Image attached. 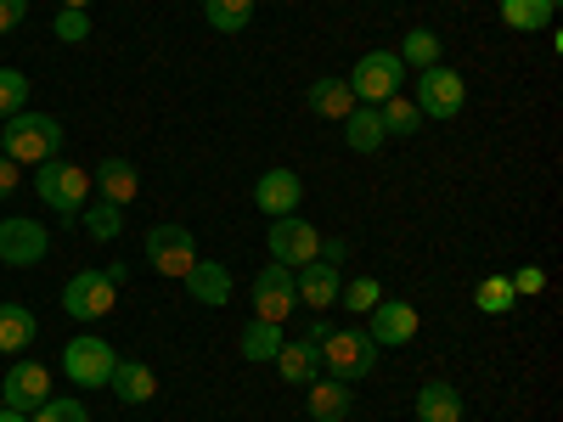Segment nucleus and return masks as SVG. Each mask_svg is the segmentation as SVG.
<instances>
[{"label": "nucleus", "instance_id": "nucleus-1", "mask_svg": "<svg viewBox=\"0 0 563 422\" xmlns=\"http://www.w3.org/2000/svg\"><path fill=\"white\" fill-rule=\"evenodd\" d=\"M63 124L52 113H12L7 124H0V153H7L12 164H45V158H57L63 153Z\"/></svg>", "mask_w": 563, "mask_h": 422}, {"label": "nucleus", "instance_id": "nucleus-2", "mask_svg": "<svg viewBox=\"0 0 563 422\" xmlns=\"http://www.w3.org/2000/svg\"><path fill=\"white\" fill-rule=\"evenodd\" d=\"M372 366H378V344H372L366 326H333V338L321 344V371H327V378L361 384Z\"/></svg>", "mask_w": 563, "mask_h": 422}, {"label": "nucleus", "instance_id": "nucleus-3", "mask_svg": "<svg viewBox=\"0 0 563 422\" xmlns=\"http://www.w3.org/2000/svg\"><path fill=\"white\" fill-rule=\"evenodd\" d=\"M34 198L57 214H79L90 203V169L68 164V158H45L34 164Z\"/></svg>", "mask_w": 563, "mask_h": 422}, {"label": "nucleus", "instance_id": "nucleus-4", "mask_svg": "<svg viewBox=\"0 0 563 422\" xmlns=\"http://www.w3.org/2000/svg\"><path fill=\"white\" fill-rule=\"evenodd\" d=\"M411 102H417V113H422V124H445V119H456L462 113V102H467V85H462V74L456 68H445V63H434V68H417V79H411Z\"/></svg>", "mask_w": 563, "mask_h": 422}, {"label": "nucleus", "instance_id": "nucleus-5", "mask_svg": "<svg viewBox=\"0 0 563 422\" xmlns=\"http://www.w3.org/2000/svg\"><path fill=\"white\" fill-rule=\"evenodd\" d=\"M400 85H406V63L395 52H366L355 68H350V97L361 108H378L389 97H400Z\"/></svg>", "mask_w": 563, "mask_h": 422}, {"label": "nucleus", "instance_id": "nucleus-6", "mask_svg": "<svg viewBox=\"0 0 563 422\" xmlns=\"http://www.w3.org/2000/svg\"><path fill=\"white\" fill-rule=\"evenodd\" d=\"M265 248H271L276 265L299 270V265H310V259L321 254V231H316L305 214H276L271 231H265Z\"/></svg>", "mask_w": 563, "mask_h": 422}, {"label": "nucleus", "instance_id": "nucleus-7", "mask_svg": "<svg viewBox=\"0 0 563 422\" xmlns=\"http://www.w3.org/2000/svg\"><path fill=\"white\" fill-rule=\"evenodd\" d=\"M113 366H119V349L102 344V338H90V333H79V338L63 344V371H68L79 389H108Z\"/></svg>", "mask_w": 563, "mask_h": 422}, {"label": "nucleus", "instance_id": "nucleus-8", "mask_svg": "<svg viewBox=\"0 0 563 422\" xmlns=\"http://www.w3.org/2000/svg\"><path fill=\"white\" fill-rule=\"evenodd\" d=\"M45 248H52V231H45L40 220H29V214L0 220V265L29 270V265H40V259H45Z\"/></svg>", "mask_w": 563, "mask_h": 422}, {"label": "nucleus", "instance_id": "nucleus-9", "mask_svg": "<svg viewBox=\"0 0 563 422\" xmlns=\"http://www.w3.org/2000/svg\"><path fill=\"white\" fill-rule=\"evenodd\" d=\"M147 265L158 270V276H186V270H192L198 265V237H192V231H186V225H153L147 231Z\"/></svg>", "mask_w": 563, "mask_h": 422}, {"label": "nucleus", "instance_id": "nucleus-10", "mask_svg": "<svg viewBox=\"0 0 563 422\" xmlns=\"http://www.w3.org/2000/svg\"><path fill=\"white\" fill-rule=\"evenodd\" d=\"M113 299H119V288L108 281V270H79L63 281V310L74 321H102L113 310Z\"/></svg>", "mask_w": 563, "mask_h": 422}, {"label": "nucleus", "instance_id": "nucleus-11", "mask_svg": "<svg viewBox=\"0 0 563 422\" xmlns=\"http://www.w3.org/2000/svg\"><path fill=\"white\" fill-rule=\"evenodd\" d=\"M294 310H299V293H294V270L271 259V265L254 276V315L282 326V321H288Z\"/></svg>", "mask_w": 563, "mask_h": 422}, {"label": "nucleus", "instance_id": "nucleus-12", "mask_svg": "<svg viewBox=\"0 0 563 422\" xmlns=\"http://www.w3.org/2000/svg\"><path fill=\"white\" fill-rule=\"evenodd\" d=\"M417 304H406V299H378L366 310V333H372V344L378 349H400V344H411L417 338Z\"/></svg>", "mask_w": 563, "mask_h": 422}, {"label": "nucleus", "instance_id": "nucleus-13", "mask_svg": "<svg viewBox=\"0 0 563 422\" xmlns=\"http://www.w3.org/2000/svg\"><path fill=\"white\" fill-rule=\"evenodd\" d=\"M52 400V371H45L40 360H12V371L0 378V406H12V411H34Z\"/></svg>", "mask_w": 563, "mask_h": 422}, {"label": "nucleus", "instance_id": "nucleus-14", "mask_svg": "<svg viewBox=\"0 0 563 422\" xmlns=\"http://www.w3.org/2000/svg\"><path fill=\"white\" fill-rule=\"evenodd\" d=\"M254 203H260V214H299L305 209V180L294 175V169H265L260 180H254Z\"/></svg>", "mask_w": 563, "mask_h": 422}, {"label": "nucleus", "instance_id": "nucleus-15", "mask_svg": "<svg viewBox=\"0 0 563 422\" xmlns=\"http://www.w3.org/2000/svg\"><path fill=\"white\" fill-rule=\"evenodd\" d=\"M339 288H344V276H339V265H327V259H310V265L294 270V293L310 310H333L339 304Z\"/></svg>", "mask_w": 563, "mask_h": 422}, {"label": "nucleus", "instance_id": "nucleus-16", "mask_svg": "<svg viewBox=\"0 0 563 422\" xmlns=\"http://www.w3.org/2000/svg\"><path fill=\"white\" fill-rule=\"evenodd\" d=\"M180 281H186V293H192V304H209V310L231 304V288H238V281H231V265H220V259H198Z\"/></svg>", "mask_w": 563, "mask_h": 422}, {"label": "nucleus", "instance_id": "nucleus-17", "mask_svg": "<svg viewBox=\"0 0 563 422\" xmlns=\"http://www.w3.org/2000/svg\"><path fill=\"white\" fill-rule=\"evenodd\" d=\"M350 384H339V378H310L305 384V411H310V422H344L350 417Z\"/></svg>", "mask_w": 563, "mask_h": 422}, {"label": "nucleus", "instance_id": "nucleus-18", "mask_svg": "<svg viewBox=\"0 0 563 422\" xmlns=\"http://www.w3.org/2000/svg\"><path fill=\"white\" fill-rule=\"evenodd\" d=\"M34 338H40V321H34V310L29 304H0V355H23V349H34Z\"/></svg>", "mask_w": 563, "mask_h": 422}, {"label": "nucleus", "instance_id": "nucleus-19", "mask_svg": "<svg viewBox=\"0 0 563 422\" xmlns=\"http://www.w3.org/2000/svg\"><path fill=\"white\" fill-rule=\"evenodd\" d=\"M90 186H102V198L124 209V203H135V192H141V175H135L130 158H102L97 175H90Z\"/></svg>", "mask_w": 563, "mask_h": 422}, {"label": "nucleus", "instance_id": "nucleus-20", "mask_svg": "<svg viewBox=\"0 0 563 422\" xmlns=\"http://www.w3.org/2000/svg\"><path fill=\"white\" fill-rule=\"evenodd\" d=\"M339 124H344V147H350V153H378L384 141H389V135H384V119H378V108H361V102H355V108H350Z\"/></svg>", "mask_w": 563, "mask_h": 422}, {"label": "nucleus", "instance_id": "nucleus-21", "mask_svg": "<svg viewBox=\"0 0 563 422\" xmlns=\"http://www.w3.org/2000/svg\"><path fill=\"white\" fill-rule=\"evenodd\" d=\"M276 371H282V384L305 389L310 378H321V349H316L310 338H299V344H282V349H276Z\"/></svg>", "mask_w": 563, "mask_h": 422}, {"label": "nucleus", "instance_id": "nucleus-22", "mask_svg": "<svg viewBox=\"0 0 563 422\" xmlns=\"http://www.w3.org/2000/svg\"><path fill=\"white\" fill-rule=\"evenodd\" d=\"M108 389H113L124 406H147V400L158 395V378H153V366H141V360H119L113 378H108Z\"/></svg>", "mask_w": 563, "mask_h": 422}, {"label": "nucleus", "instance_id": "nucleus-23", "mask_svg": "<svg viewBox=\"0 0 563 422\" xmlns=\"http://www.w3.org/2000/svg\"><path fill=\"white\" fill-rule=\"evenodd\" d=\"M305 108H310V113H321V119H344V113L355 108V97H350V79H333V74L310 79V90H305Z\"/></svg>", "mask_w": 563, "mask_h": 422}, {"label": "nucleus", "instance_id": "nucleus-24", "mask_svg": "<svg viewBox=\"0 0 563 422\" xmlns=\"http://www.w3.org/2000/svg\"><path fill=\"white\" fill-rule=\"evenodd\" d=\"M417 422H462L456 384H422L417 389Z\"/></svg>", "mask_w": 563, "mask_h": 422}, {"label": "nucleus", "instance_id": "nucleus-25", "mask_svg": "<svg viewBox=\"0 0 563 422\" xmlns=\"http://www.w3.org/2000/svg\"><path fill=\"white\" fill-rule=\"evenodd\" d=\"M558 7L563 0H501V23L519 29V34H541V29H552Z\"/></svg>", "mask_w": 563, "mask_h": 422}, {"label": "nucleus", "instance_id": "nucleus-26", "mask_svg": "<svg viewBox=\"0 0 563 422\" xmlns=\"http://www.w3.org/2000/svg\"><path fill=\"white\" fill-rule=\"evenodd\" d=\"M282 344H288V338H282V326H276V321H260V315H254V321L243 326V338H238V355L260 366V360H276V349H282Z\"/></svg>", "mask_w": 563, "mask_h": 422}, {"label": "nucleus", "instance_id": "nucleus-27", "mask_svg": "<svg viewBox=\"0 0 563 422\" xmlns=\"http://www.w3.org/2000/svg\"><path fill=\"white\" fill-rule=\"evenodd\" d=\"M203 18L214 34H243L254 23V0H203Z\"/></svg>", "mask_w": 563, "mask_h": 422}, {"label": "nucleus", "instance_id": "nucleus-28", "mask_svg": "<svg viewBox=\"0 0 563 422\" xmlns=\"http://www.w3.org/2000/svg\"><path fill=\"white\" fill-rule=\"evenodd\" d=\"M395 57H400L406 68H434V63H440V34H434V29H422V23L406 29V40H400V52H395Z\"/></svg>", "mask_w": 563, "mask_h": 422}, {"label": "nucleus", "instance_id": "nucleus-29", "mask_svg": "<svg viewBox=\"0 0 563 422\" xmlns=\"http://www.w3.org/2000/svg\"><path fill=\"white\" fill-rule=\"evenodd\" d=\"M79 225H85L97 243H113V237H119V225H124V209L108 203V198H97V203H85V209H79Z\"/></svg>", "mask_w": 563, "mask_h": 422}, {"label": "nucleus", "instance_id": "nucleus-30", "mask_svg": "<svg viewBox=\"0 0 563 422\" xmlns=\"http://www.w3.org/2000/svg\"><path fill=\"white\" fill-rule=\"evenodd\" d=\"M378 119H384V135H417V130H422V113H417L411 97H389V102H378Z\"/></svg>", "mask_w": 563, "mask_h": 422}, {"label": "nucleus", "instance_id": "nucleus-31", "mask_svg": "<svg viewBox=\"0 0 563 422\" xmlns=\"http://www.w3.org/2000/svg\"><path fill=\"white\" fill-rule=\"evenodd\" d=\"M474 304H479L485 315H507L512 304H519V293H512V281H507V276H485L479 288H474Z\"/></svg>", "mask_w": 563, "mask_h": 422}, {"label": "nucleus", "instance_id": "nucleus-32", "mask_svg": "<svg viewBox=\"0 0 563 422\" xmlns=\"http://www.w3.org/2000/svg\"><path fill=\"white\" fill-rule=\"evenodd\" d=\"M378 299H384V281L378 276H350L344 288H339V304H350V315H366Z\"/></svg>", "mask_w": 563, "mask_h": 422}, {"label": "nucleus", "instance_id": "nucleus-33", "mask_svg": "<svg viewBox=\"0 0 563 422\" xmlns=\"http://www.w3.org/2000/svg\"><path fill=\"white\" fill-rule=\"evenodd\" d=\"M29 108V74L23 68H0V124H7L12 113Z\"/></svg>", "mask_w": 563, "mask_h": 422}, {"label": "nucleus", "instance_id": "nucleus-34", "mask_svg": "<svg viewBox=\"0 0 563 422\" xmlns=\"http://www.w3.org/2000/svg\"><path fill=\"white\" fill-rule=\"evenodd\" d=\"M29 422H90V411H85V400H74V395H52L45 406L29 411Z\"/></svg>", "mask_w": 563, "mask_h": 422}, {"label": "nucleus", "instance_id": "nucleus-35", "mask_svg": "<svg viewBox=\"0 0 563 422\" xmlns=\"http://www.w3.org/2000/svg\"><path fill=\"white\" fill-rule=\"evenodd\" d=\"M52 34H57L63 45H85V40H90V18L63 7V12H57V23H52Z\"/></svg>", "mask_w": 563, "mask_h": 422}, {"label": "nucleus", "instance_id": "nucleus-36", "mask_svg": "<svg viewBox=\"0 0 563 422\" xmlns=\"http://www.w3.org/2000/svg\"><path fill=\"white\" fill-rule=\"evenodd\" d=\"M507 281H512V293H519V299H536V293L547 288V270H541V265H519Z\"/></svg>", "mask_w": 563, "mask_h": 422}, {"label": "nucleus", "instance_id": "nucleus-37", "mask_svg": "<svg viewBox=\"0 0 563 422\" xmlns=\"http://www.w3.org/2000/svg\"><path fill=\"white\" fill-rule=\"evenodd\" d=\"M29 18V0H0V34H12Z\"/></svg>", "mask_w": 563, "mask_h": 422}, {"label": "nucleus", "instance_id": "nucleus-38", "mask_svg": "<svg viewBox=\"0 0 563 422\" xmlns=\"http://www.w3.org/2000/svg\"><path fill=\"white\" fill-rule=\"evenodd\" d=\"M18 169H23V164H12L7 153H0V203H7V198L18 192Z\"/></svg>", "mask_w": 563, "mask_h": 422}, {"label": "nucleus", "instance_id": "nucleus-39", "mask_svg": "<svg viewBox=\"0 0 563 422\" xmlns=\"http://www.w3.org/2000/svg\"><path fill=\"white\" fill-rule=\"evenodd\" d=\"M316 259L339 265V259H350V243H344V237H321V254H316Z\"/></svg>", "mask_w": 563, "mask_h": 422}, {"label": "nucleus", "instance_id": "nucleus-40", "mask_svg": "<svg viewBox=\"0 0 563 422\" xmlns=\"http://www.w3.org/2000/svg\"><path fill=\"white\" fill-rule=\"evenodd\" d=\"M305 338H310L316 349H321L327 338H333V321H327V310H316V321H310V333H305Z\"/></svg>", "mask_w": 563, "mask_h": 422}, {"label": "nucleus", "instance_id": "nucleus-41", "mask_svg": "<svg viewBox=\"0 0 563 422\" xmlns=\"http://www.w3.org/2000/svg\"><path fill=\"white\" fill-rule=\"evenodd\" d=\"M0 422H29L23 411H12V406H0Z\"/></svg>", "mask_w": 563, "mask_h": 422}, {"label": "nucleus", "instance_id": "nucleus-42", "mask_svg": "<svg viewBox=\"0 0 563 422\" xmlns=\"http://www.w3.org/2000/svg\"><path fill=\"white\" fill-rule=\"evenodd\" d=\"M63 7H68V12H85V7H90V0H63Z\"/></svg>", "mask_w": 563, "mask_h": 422}]
</instances>
